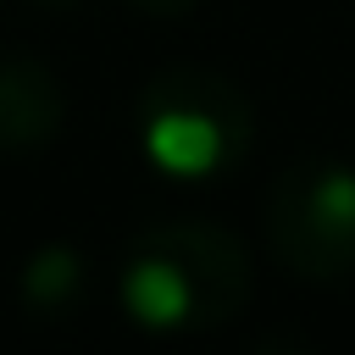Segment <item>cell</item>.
<instances>
[{
	"label": "cell",
	"mask_w": 355,
	"mask_h": 355,
	"mask_svg": "<svg viewBox=\"0 0 355 355\" xmlns=\"http://www.w3.org/2000/svg\"><path fill=\"white\" fill-rule=\"evenodd\" d=\"M250 300V255L216 222L150 227L122 272V305L144 327H216Z\"/></svg>",
	"instance_id": "1"
},
{
	"label": "cell",
	"mask_w": 355,
	"mask_h": 355,
	"mask_svg": "<svg viewBox=\"0 0 355 355\" xmlns=\"http://www.w3.org/2000/svg\"><path fill=\"white\" fill-rule=\"evenodd\" d=\"M22 288H28L39 305H61V300L78 288V255H72V250H44V255L28 266Z\"/></svg>",
	"instance_id": "5"
},
{
	"label": "cell",
	"mask_w": 355,
	"mask_h": 355,
	"mask_svg": "<svg viewBox=\"0 0 355 355\" xmlns=\"http://www.w3.org/2000/svg\"><path fill=\"white\" fill-rule=\"evenodd\" d=\"M139 133L166 178H216L250 150V100L211 67H166L139 94Z\"/></svg>",
	"instance_id": "2"
},
{
	"label": "cell",
	"mask_w": 355,
	"mask_h": 355,
	"mask_svg": "<svg viewBox=\"0 0 355 355\" xmlns=\"http://www.w3.org/2000/svg\"><path fill=\"white\" fill-rule=\"evenodd\" d=\"M139 11H155V17H183V11H194L200 0H133Z\"/></svg>",
	"instance_id": "6"
},
{
	"label": "cell",
	"mask_w": 355,
	"mask_h": 355,
	"mask_svg": "<svg viewBox=\"0 0 355 355\" xmlns=\"http://www.w3.org/2000/svg\"><path fill=\"white\" fill-rule=\"evenodd\" d=\"M266 239H272V255L305 283L349 277L355 272V166L333 155L288 161L266 189Z\"/></svg>",
	"instance_id": "3"
},
{
	"label": "cell",
	"mask_w": 355,
	"mask_h": 355,
	"mask_svg": "<svg viewBox=\"0 0 355 355\" xmlns=\"http://www.w3.org/2000/svg\"><path fill=\"white\" fill-rule=\"evenodd\" d=\"M67 122L61 78L33 55L0 61V150H44Z\"/></svg>",
	"instance_id": "4"
}]
</instances>
